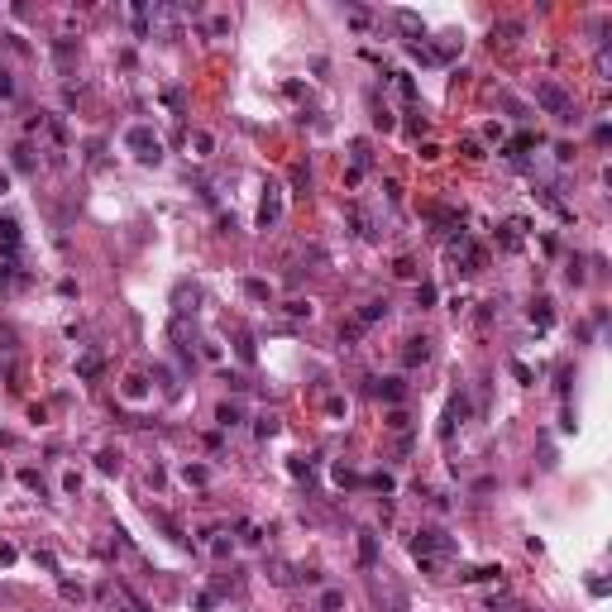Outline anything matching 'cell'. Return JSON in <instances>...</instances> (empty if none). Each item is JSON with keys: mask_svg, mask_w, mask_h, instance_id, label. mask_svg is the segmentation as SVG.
<instances>
[{"mask_svg": "<svg viewBox=\"0 0 612 612\" xmlns=\"http://www.w3.org/2000/svg\"><path fill=\"white\" fill-rule=\"evenodd\" d=\"M359 555H364V564H373V560H378V541H373L369 531H364V541H359Z\"/></svg>", "mask_w": 612, "mask_h": 612, "instance_id": "6", "label": "cell"}, {"mask_svg": "<svg viewBox=\"0 0 612 612\" xmlns=\"http://www.w3.org/2000/svg\"><path fill=\"white\" fill-rule=\"evenodd\" d=\"M378 392H383L387 402H397V397H402V383H397V378H383V383H378Z\"/></svg>", "mask_w": 612, "mask_h": 612, "instance_id": "7", "label": "cell"}, {"mask_svg": "<svg viewBox=\"0 0 612 612\" xmlns=\"http://www.w3.org/2000/svg\"><path fill=\"white\" fill-rule=\"evenodd\" d=\"M378 316H387V302H369L364 311H359V325H373Z\"/></svg>", "mask_w": 612, "mask_h": 612, "instance_id": "5", "label": "cell"}, {"mask_svg": "<svg viewBox=\"0 0 612 612\" xmlns=\"http://www.w3.org/2000/svg\"><path fill=\"white\" fill-rule=\"evenodd\" d=\"M125 139H129V148H134V153H139L144 163H158V158H163V144H158V134H153V129L134 125V129L125 134Z\"/></svg>", "mask_w": 612, "mask_h": 612, "instance_id": "2", "label": "cell"}, {"mask_svg": "<svg viewBox=\"0 0 612 612\" xmlns=\"http://www.w3.org/2000/svg\"><path fill=\"white\" fill-rule=\"evenodd\" d=\"M426 355H431V350H426V340H412V350H407V364H421Z\"/></svg>", "mask_w": 612, "mask_h": 612, "instance_id": "9", "label": "cell"}, {"mask_svg": "<svg viewBox=\"0 0 612 612\" xmlns=\"http://www.w3.org/2000/svg\"><path fill=\"white\" fill-rule=\"evenodd\" d=\"M77 373H81V378H96V373H101V359H96V355H86V359L77 364Z\"/></svg>", "mask_w": 612, "mask_h": 612, "instance_id": "8", "label": "cell"}, {"mask_svg": "<svg viewBox=\"0 0 612 612\" xmlns=\"http://www.w3.org/2000/svg\"><path fill=\"white\" fill-rule=\"evenodd\" d=\"M536 101H541V106H546L555 120H574V101L564 96L555 81H541V86H536Z\"/></svg>", "mask_w": 612, "mask_h": 612, "instance_id": "1", "label": "cell"}, {"mask_svg": "<svg viewBox=\"0 0 612 612\" xmlns=\"http://www.w3.org/2000/svg\"><path fill=\"white\" fill-rule=\"evenodd\" d=\"M340 603H345V598H340V593H335V588H330V593H325V598H321V608H325V612H335V608H340Z\"/></svg>", "mask_w": 612, "mask_h": 612, "instance_id": "11", "label": "cell"}, {"mask_svg": "<svg viewBox=\"0 0 612 612\" xmlns=\"http://www.w3.org/2000/svg\"><path fill=\"white\" fill-rule=\"evenodd\" d=\"M412 550H417V560H421V555H435V550H445V541H440V531H421L417 541H412Z\"/></svg>", "mask_w": 612, "mask_h": 612, "instance_id": "4", "label": "cell"}, {"mask_svg": "<svg viewBox=\"0 0 612 612\" xmlns=\"http://www.w3.org/2000/svg\"><path fill=\"white\" fill-rule=\"evenodd\" d=\"M277 215H282V196H277V187H268V196H263V210H258V225L268 230Z\"/></svg>", "mask_w": 612, "mask_h": 612, "instance_id": "3", "label": "cell"}, {"mask_svg": "<svg viewBox=\"0 0 612 612\" xmlns=\"http://www.w3.org/2000/svg\"><path fill=\"white\" fill-rule=\"evenodd\" d=\"M392 273H397V277H417V263H412V258H397V268H392Z\"/></svg>", "mask_w": 612, "mask_h": 612, "instance_id": "10", "label": "cell"}]
</instances>
